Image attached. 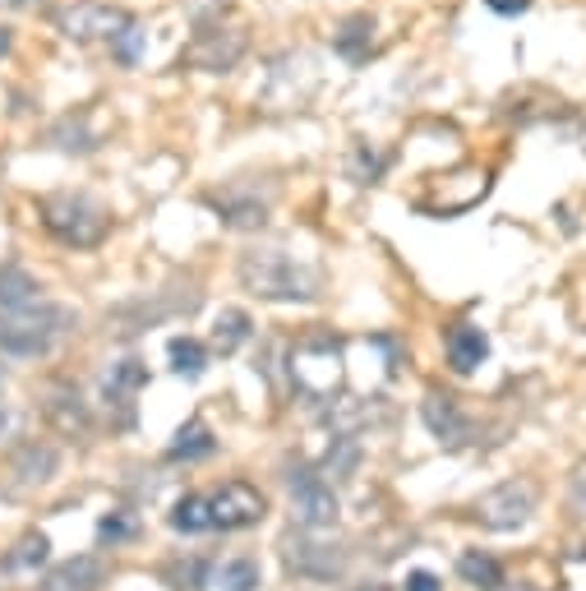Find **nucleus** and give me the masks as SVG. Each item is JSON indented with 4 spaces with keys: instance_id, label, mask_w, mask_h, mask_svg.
I'll use <instances>...</instances> for the list:
<instances>
[{
    "instance_id": "f257e3e1",
    "label": "nucleus",
    "mask_w": 586,
    "mask_h": 591,
    "mask_svg": "<svg viewBox=\"0 0 586 591\" xmlns=\"http://www.w3.org/2000/svg\"><path fill=\"white\" fill-rule=\"evenodd\" d=\"M240 287L259 296V301H282V305H305L319 296V277L315 268L287 255V250H272V245H264V250H245L240 255Z\"/></svg>"
},
{
    "instance_id": "f03ea898",
    "label": "nucleus",
    "mask_w": 586,
    "mask_h": 591,
    "mask_svg": "<svg viewBox=\"0 0 586 591\" xmlns=\"http://www.w3.org/2000/svg\"><path fill=\"white\" fill-rule=\"evenodd\" d=\"M75 328V309L66 305H23V309H6L0 315V356H19L33 361L47 356L60 333Z\"/></svg>"
},
{
    "instance_id": "7ed1b4c3",
    "label": "nucleus",
    "mask_w": 586,
    "mask_h": 591,
    "mask_svg": "<svg viewBox=\"0 0 586 591\" xmlns=\"http://www.w3.org/2000/svg\"><path fill=\"white\" fill-rule=\"evenodd\" d=\"M42 223L56 240L75 245V250H88V245H98L107 236V208L92 204L88 195H56L42 204Z\"/></svg>"
},
{
    "instance_id": "20e7f679",
    "label": "nucleus",
    "mask_w": 586,
    "mask_h": 591,
    "mask_svg": "<svg viewBox=\"0 0 586 591\" xmlns=\"http://www.w3.org/2000/svg\"><path fill=\"white\" fill-rule=\"evenodd\" d=\"M291 380L305 397H328L342 384V347L332 337H310L291 352Z\"/></svg>"
},
{
    "instance_id": "39448f33",
    "label": "nucleus",
    "mask_w": 586,
    "mask_h": 591,
    "mask_svg": "<svg viewBox=\"0 0 586 591\" xmlns=\"http://www.w3.org/2000/svg\"><path fill=\"white\" fill-rule=\"evenodd\" d=\"M287 490H291V518L305 526V532H324V526H332L337 513H342L332 485L324 481V472H315V466H291Z\"/></svg>"
},
{
    "instance_id": "423d86ee",
    "label": "nucleus",
    "mask_w": 586,
    "mask_h": 591,
    "mask_svg": "<svg viewBox=\"0 0 586 591\" xmlns=\"http://www.w3.org/2000/svg\"><path fill=\"white\" fill-rule=\"evenodd\" d=\"M532 513H536V485L532 481H504L476 500V518H480V526H489V532H517V526H527Z\"/></svg>"
},
{
    "instance_id": "0eeeda50",
    "label": "nucleus",
    "mask_w": 586,
    "mask_h": 591,
    "mask_svg": "<svg viewBox=\"0 0 586 591\" xmlns=\"http://www.w3.org/2000/svg\"><path fill=\"white\" fill-rule=\"evenodd\" d=\"M282 559H287V569L296 578H305V582H337V578L347 573V550L332 545V541H315L310 532H305V536H287Z\"/></svg>"
},
{
    "instance_id": "6e6552de",
    "label": "nucleus",
    "mask_w": 586,
    "mask_h": 591,
    "mask_svg": "<svg viewBox=\"0 0 586 591\" xmlns=\"http://www.w3.org/2000/svg\"><path fill=\"white\" fill-rule=\"evenodd\" d=\"M208 204H212V213L222 217V227L255 232V227H264V223H268L272 190H264V195H259V185L236 180V185H222V190H212V195H208Z\"/></svg>"
},
{
    "instance_id": "1a4fd4ad",
    "label": "nucleus",
    "mask_w": 586,
    "mask_h": 591,
    "mask_svg": "<svg viewBox=\"0 0 586 591\" xmlns=\"http://www.w3.org/2000/svg\"><path fill=\"white\" fill-rule=\"evenodd\" d=\"M264 494L245 481H227L218 494H208V513H212V526L222 532H245V526H259L264 522Z\"/></svg>"
},
{
    "instance_id": "9d476101",
    "label": "nucleus",
    "mask_w": 586,
    "mask_h": 591,
    "mask_svg": "<svg viewBox=\"0 0 586 591\" xmlns=\"http://www.w3.org/2000/svg\"><path fill=\"white\" fill-rule=\"evenodd\" d=\"M420 416H425L429 434H435L439 444H448V449H461V444H467V434H471V421L457 412V402H453V397H439V393H429V397L420 402Z\"/></svg>"
},
{
    "instance_id": "9b49d317",
    "label": "nucleus",
    "mask_w": 586,
    "mask_h": 591,
    "mask_svg": "<svg viewBox=\"0 0 586 591\" xmlns=\"http://www.w3.org/2000/svg\"><path fill=\"white\" fill-rule=\"evenodd\" d=\"M126 23H130V14L107 10V6H75L60 14V28H66L70 38H116Z\"/></svg>"
},
{
    "instance_id": "f8f14e48",
    "label": "nucleus",
    "mask_w": 586,
    "mask_h": 591,
    "mask_svg": "<svg viewBox=\"0 0 586 591\" xmlns=\"http://www.w3.org/2000/svg\"><path fill=\"white\" fill-rule=\"evenodd\" d=\"M444 352H448V365L457 370V375H471V370H480L485 356H489V337L476 324H453L448 337H444Z\"/></svg>"
},
{
    "instance_id": "ddd939ff",
    "label": "nucleus",
    "mask_w": 586,
    "mask_h": 591,
    "mask_svg": "<svg viewBox=\"0 0 586 591\" xmlns=\"http://www.w3.org/2000/svg\"><path fill=\"white\" fill-rule=\"evenodd\" d=\"M369 47H375V19L369 14H347L342 23H337L332 33V51L351 60V66H360V60L369 56Z\"/></svg>"
},
{
    "instance_id": "4468645a",
    "label": "nucleus",
    "mask_w": 586,
    "mask_h": 591,
    "mask_svg": "<svg viewBox=\"0 0 586 591\" xmlns=\"http://www.w3.org/2000/svg\"><path fill=\"white\" fill-rule=\"evenodd\" d=\"M98 587H102V559H92V554L70 559V564H60L47 578V591H98Z\"/></svg>"
},
{
    "instance_id": "2eb2a0df",
    "label": "nucleus",
    "mask_w": 586,
    "mask_h": 591,
    "mask_svg": "<svg viewBox=\"0 0 586 591\" xmlns=\"http://www.w3.org/2000/svg\"><path fill=\"white\" fill-rule=\"evenodd\" d=\"M457 573L467 578L471 587H480V591H499V587H504L499 559L485 554V550H467V554H461V559H457Z\"/></svg>"
},
{
    "instance_id": "dca6fc26",
    "label": "nucleus",
    "mask_w": 586,
    "mask_h": 591,
    "mask_svg": "<svg viewBox=\"0 0 586 591\" xmlns=\"http://www.w3.org/2000/svg\"><path fill=\"white\" fill-rule=\"evenodd\" d=\"M212 449H218V444H212V430L203 421H190V425H180L167 457L171 462H199V457H212Z\"/></svg>"
},
{
    "instance_id": "f3484780",
    "label": "nucleus",
    "mask_w": 586,
    "mask_h": 591,
    "mask_svg": "<svg viewBox=\"0 0 586 591\" xmlns=\"http://www.w3.org/2000/svg\"><path fill=\"white\" fill-rule=\"evenodd\" d=\"M162 578H167V587H171V591H203V587H208V578H212V569H208V559L185 554V559H176V564H167V569H162Z\"/></svg>"
},
{
    "instance_id": "a211bd4d",
    "label": "nucleus",
    "mask_w": 586,
    "mask_h": 591,
    "mask_svg": "<svg viewBox=\"0 0 586 591\" xmlns=\"http://www.w3.org/2000/svg\"><path fill=\"white\" fill-rule=\"evenodd\" d=\"M171 526L185 536H199V532H212V513H208V500L203 494H185L171 509Z\"/></svg>"
},
{
    "instance_id": "6ab92c4d",
    "label": "nucleus",
    "mask_w": 586,
    "mask_h": 591,
    "mask_svg": "<svg viewBox=\"0 0 586 591\" xmlns=\"http://www.w3.org/2000/svg\"><path fill=\"white\" fill-rule=\"evenodd\" d=\"M143 380H148V370L139 361H120V365H111V375H107V397L120 402V407H130L135 393L143 388Z\"/></svg>"
},
{
    "instance_id": "aec40b11",
    "label": "nucleus",
    "mask_w": 586,
    "mask_h": 591,
    "mask_svg": "<svg viewBox=\"0 0 586 591\" xmlns=\"http://www.w3.org/2000/svg\"><path fill=\"white\" fill-rule=\"evenodd\" d=\"M250 315H245V309H222L218 315V324H212V342H218V352L222 356H231L240 342H250Z\"/></svg>"
},
{
    "instance_id": "412c9836",
    "label": "nucleus",
    "mask_w": 586,
    "mask_h": 591,
    "mask_svg": "<svg viewBox=\"0 0 586 591\" xmlns=\"http://www.w3.org/2000/svg\"><path fill=\"white\" fill-rule=\"evenodd\" d=\"M259 582H264V569H259V559H250V554L227 559V564L218 569V587L222 591H259Z\"/></svg>"
},
{
    "instance_id": "4be33fe9",
    "label": "nucleus",
    "mask_w": 586,
    "mask_h": 591,
    "mask_svg": "<svg viewBox=\"0 0 586 591\" xmlns=\"http://www.w3.org/2000/svg\"><path fill=\"white\" fill-rule=\"evenodd\" d=\"M171 370L185 380H199L203 370H208V352H203V342L199 337H171Z\"/></svg>"
},
{
    "instance_id": "5701e85b",
    "label": "nucleus",
    "mask_w": 586,
    "mask_h": 591,
    "mask_svg": "<svg viewBox=\"0 0 586 591\" xmlns=\"http://www.w3.org/2000/svg\"><path fill=\"white\" fill-rule=\"evenodd\" d=\"M33 296H38V283L23 268H0V305H6V309H23Z\"/></svg>"
},
{
    "instance_id": "b1692460",
    "label": "nucleus",
    "mask_w": 586,
    "mask_h": 591,
    "mask_svg": "<svg viewBox=\"0 0 586 591\" xmlns=\"http://www.w3.org/2000/svg\"><path fill=\"white\" fill-rule=\"evenodd\" d=\"M356 462H360V444L351 440V434H342V440H332L328 457H324V481H347L356 472Z\"/></svg>"
},
{
    "instance_id": "393cba45",
    "label": "nucleus",
    "mask_w": 586,
    "mask_h": 591,
    "mask_svg": "<svg viewBox=\"0 0 586 591\" xmlns=\"http://www.w3.org/2000/svg\"><path fill=\"white\" fill-rule=\"evenodd\" d=\"M47 550H51V541L42 536V532H33V536H23L10 554H6V569L10 573H23V569H38V564H47Z\"/></svg>"
},
{
    "instance_id": "a878e982",
    "label": "nucleus",
    "mask_w": 586,
    "mask_h": 591,
    "mask_svg": "<svg viewBox=\"0 0 586 591\" xmlns=\"http://www.w3.org/2000/svg\"><path fill=\"white\" fill-rule=\"evenodd\" d=\"M19 466H23V481H51V472H56V453L51 449H23V457H19Z\"/></svg>"
},
{
    "instance_id": "bb28decb",
    "label": "nucleus",
    "mask_w": 586,
    "mask_h": 591,
    "mask_svg": "<svg viewBox=\"0 0 586 591\" xmlns=\"http://www.w3.org/2000/svg\"><path fill=\"white\" fill-rule=\"evenodd\" d=\"M143 28L139 23H126V28H120V33L111 38V51H116V60H126V66H135V60H139V51H143Z\"/></svg>"
},
{
    "instance_id": "cd10ccee",
    "label": "nucleus",
    "mask_w": 586,
    "mask_h": 591,
    "mask_svg": "<svg viewBox=\"0 0 586 591\" xmlns=\"http://www.w3.org/2000/svg\"><path fill=\"white\" fill-rule=\"evenodd\" d=\"M139 532V522L130 518V513H107L102 522H98V541H111V545H120V541H130Z\"/></svg>"
},
{
    "instance_id": "c85d7f7f",
    "label": "nucleus",
    "mask_w": 586,
    "mask_h": 591,
    "mask_svg": "<svg viewBox=\"0 0 586 591\" xmlns=\"http://www.w3.org/2000/svg\"><path fill=\"white\" fill-rule=\"evenodd\" d=\"M403 591H444V587H439V578H435V573H425V569H416V573H407Z\"/></svg>"
},
{
    "instance_id": "c756f323",
    "label": "nucleus",
    "mask_w": 586,
    "mask_h": 591,
    "mask_svg": "<svg viewBox=\"0 0 586 591\" xmlns=\"http://www.w3.org/2000/svg\"><path fill=\"white\" fill-rule=\"evenodd\" d=\"M485 6L495 10V14H504V19H513V14H522V10H527L532 0H485Z\"/></svg>"
},
{
    "instance_id": "7c9ffc66",
    "label": "nucleus",
    "mask_w": 586,
    "mask_h": 591,
    "mask_svg": "<svg viewBox=\"0 0 586 591\" xmlns=\"http://www.w3.org/2000/svg\"><path fill=\"white\" fill-rule=\"evenodd\" d=\"M573 504L586 513V466H582V472L573 476Z\"/></svg>"
},
{
    "instance_id": "2f4dec72",
    "label": "nucleus",
    "mask_w": 586,
    "mask_h": 591,
    "mask_svg": "<svg viewBox=\"0 0 586 591\" xmlns=\"http://www.w3.org/2000/svg\"><path fill=\"white\" fill-rule=\"evenodd\" d=\"M0 6H14L19 10V6H33V0H0Z\"/></svg>"
},
{
    "instance_id": "473e14b6",
    "label": "nucleus",
    "mask_w": 586,
    "mask_h": 591,
    "mask_svg": "<svg viewBox=\"0 0 586 591\" xmlns=\"http://www.w3.org/2000/svg\"><path fill=\"white\" fill-rule=\"evenodd\" d=\"M10 47V38H6V28H0V51H6Z\"/></svg>"
},
{
    "instance_id": "72a5a7b5",
    "label": "nucleus",
    "mask_w": 586,
    "mask_h": 591,
    "mask_svg": "<svg viewBox=\"0 0 586 591\" xmlns=\"http://www.w3.org/2000/svg\"><path fill=\"white\" fill-rule=\"evenodd\" d=\"M504 591V587H499ZM508 591H536V587H527V582H522V587H508Z\"/></svg>"
},
{
    "instance_id": "f704fd0d",
    "label": "nucleus",
    "mask_w": 586,
    "mask_h": 591,
    "mask_svg": "<svg viewBox=\"0 0 586 591\" xmlns=\"http://www.w3.org/2000/svg\"><path fill=\"white\" fill-rule=\"evenodd\" d=\"M0 393H6V370H0Z\"/></svg>"
},
{
    "instance_id": "c9c22d12",
    "label": "nucleus",
    "mask_w": 586,
    "mask_h": 591,
    "mask_svg": "<svg viewBox=\"0 0 586 591\" xmlns=\"http://www.w3.org/2000/svg\"><path fill=\"white\" fill-rule=\"evenodd\" d=\"M356 591H384V587H356Z\"/></svg>"
}]
</instances>
